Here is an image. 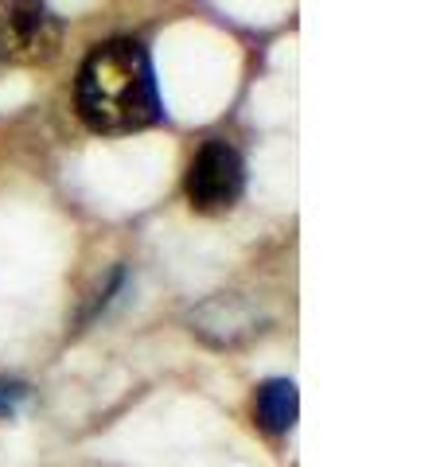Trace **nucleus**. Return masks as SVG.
I'll list each match as a JSON object with an SVG mask.
<instances>
[{
  "label": "nucleus",
  "instance_id": "obj_1",
  "mask_svg": "<svg viewBox=\"0 0 444 467\" xmlns=\"http://www.w3.org/2000/svg\"><path fill=\"white\" fill-rule=\"evenodd\" d=\"M79 113L94 133H132L160 121L148 51L132 39L101 43L79 70Z\"/></svg>",
  "mask_w": 444,
  "mask_h": 467
},
{
  "label": "nucleus",
  "instance_id": "obj_2",
  "mask_svg": "<svg viewBox=\"0 0 444 467\" xmlns=\"http://www.w3.org/2000/svg\"><path fill=\"white\" fill-rule=\"evenodd\" d=\"M246 187V168L242 156L230 149L227 140H211L203 144L199 156L191 160L187 171V199L199 214H222L242 199Z\"/></svg>",
  "mask_w": 444,
  "mask_h": 467
},
{
  "label": "nucleus",
  "instance_id": "obj_3",
  "mask_svg": "<svg viewBox=\"0 0 444 467\" xmlns=\"http://www.w3.org/2000/svg\"><path fill=\"white\" fill-rule=\"evenodd\" d=\"M58 47V20L48 0H5L0 5V58L43 63Z\"/></svg>",
  "mask_w": 444,
  "mask_h": 467
},
{
  "label": "nucleus",
  "instance_id": "obj_4",
  "mask_svg": "<svg viewBox=\"0 0 444 467\" xmlns=\"http://www.w3.org/2000/svg\"><path fill=\"white\" fill-rule=\"evenodd\" d=\"M296 413H301V401H296V386L285 378H273L258 389V425L265 432H289L296 425Z\"/></svg>",
  "mask_w": 444,
  "mask_h": 467
},
{
  "label": "nucleus",
  "instance_id": "obj_5",
  "mask_svg": "<svg viewBox=\"0 0 444 467\" xmlns=\"http://www.w3.org/2000/svg\"><path fill=\"white\" fill-rule=\"evenodd\" d=\"M27 398V386L24 382H0V420L16 417V409Z\"/></svg>",
  "mask_w": 444,
  "mask_h": 467
}]
</instances>
